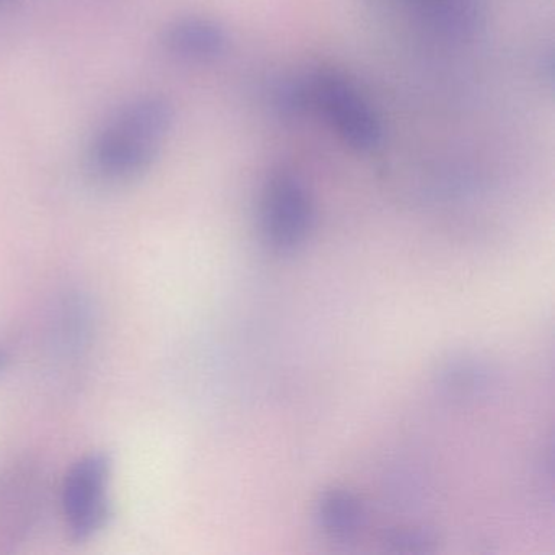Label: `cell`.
I'll list each match as a JSON object with an SVG mask.
<instances>
[{
	"mask_svg": "<svg viewBox=\"0 0 555 555\" xmlns=\"http://www.w3.org/2000/svg\"><path fill=\"white\" fill-rule=\"evenodd\" d=\"M175 112L164 96H139L103 122L86 151L87 173L105 186L141 180L157 162L173 128Z\"/></svg>",
	"mask_w": 555,
	"mask_h": 555,
	"instance_id": "obj_1",
	"label": "cell"
},
{
	"mask_svg": "<svg viewBox=\"0 0 555 555\" xmlns=\"http://www.w3.org/2000/svg\"><path fill=\"white\" fill-rule=\"evenodd\" d=\"M313 112L353 151L369 154L383 142V126L375 108L356 83L337 69L318 67L310 70Z\"/></svg>",
	"mask_w": 555,
	"mask_h": 555,
	"instance_id": "obj_2",
	"label": "cell"
},
{
	"mask_svg": "<svg viewBox=\"0 0 555 555\" xmlns=\"http://www.w3.org/2000/svg\"><path fill=\"white\" fill-rule=\"evenodd\" d=\"M259 223L274 251L294 253L305 245L314 223V204L300 175L291 168L272 170L259 201Z\"/></svg>",
	"mask_w": 555,
	"mask_h": 555,
	"instance_id": "obj_3",
	"label": "cell"
},
{
	"mask_svg": "<svg viewBox=\"0 0 555 555\" xmlns=\"http://www.w3.org/2000/svg\"><path fill=\"white\" fill-rule=\"evenodd\" d=\"M109 476L112 460L100 451L86 454L67 470L61 502L67 529L76 541H87L108 522Z\"/></svg>",
	"mask_w": 555,
	"mask_h": 555,
	"instance_id": "obj_4",
	"label": "cell"
},
{
	"mask_svg": "<svg viewBox=\"0 0 555 555\" xmlns=\"http://www.w3.org/2000/svg\"><path fill=\"white\" fill-rule=\"evenodd\" d=\"M225 25L203 15L177 18L165 28L162 44L175 60L207 64L222 60L230 48Z\"/></svg>",
	"mask_w": 555,
	"mask_h": 555,
	"instance_id": "obj_5",
	"label": "cell"
},
{
	"mask_svg": "<svg viewBox=\"0 0 555 555\" xmlns=\"http://www.w3.org/2000/svg\"><path fill=\"white\" fill-rule=\"evenodd\" d=\"M441 38L473 40L487 21V0H402Z\"/></svg>",
	"mask_w": 555,
	"mask_h": 555,
	"instance_id": "obj_6",
	"label": "cell"
},
{
	"mask_svg": "<svg viewBox=\"0 0 555 555\" xmlns=\"http://www.w3.org/2000/svg\"><path fill=\"white\" fill-rule=\"evenodd\" d=\"M314 516L327 535L343 541L353 538L363 528L366 518L365 508L359 496L339 487L321 493Z\"/></svg>",
	"mask_w": 555,
	"mask_h": 555,
	"instance_id": "obj_7",
	"label": "cell"
},
{
	"mask_svg": "<svg viewBox=\"0 0 555 555\" xmlns=\"http://www.w3.org/2000/svg\"><path fill=\"white\" fill-rule=\"evenodd\" d=\"M272 108L285 119L301 118L313 112L310 74L282 79L272 90Z\"/></svg>",
	"mask_w": 555,
	"mask_h": 555,
	"instance_id": "obj_8",
	"label": "cell"
},
{
	"mask_svg": "<svg viewBox=\"0 0 555 555\" xmlns=\"http://www.w3.org/2000/svg\"><path fill=\"white\" fill-rule=\"evenodd\" d=\"M385 541L401 552H427L430 551L428 545L434 544V538L428 532L414 528L392 529L386 534Z\"/></svg>",
	"mask_w": 555,
	"mask_h": 555,
	"instance_id": "obj_9",
	"label": "cell"
},
{
	"mask_svg": "<svg viewBox=\"0 0 555 555\" xmlns=\"http://www.w3.org/2000/svg\"><path fill=\"white\" fill-rule=\"evenodd\" d=\"M9 362H11V353L5 347H0V372H4Z\"/></svg>",
	"mask_w": 555,
	"mask_h": 555,
	"instance_id": "obj_10",
	"label": "cell"
},
{
	"mask_svg": "<svg viewBox=\"0 0 555 555\" xmlns=\"http://www.w3.org/2000/svg\"><path fill=\"white\" fill-rule=\"evenodd\" d=\"M5 2H9V0H0V5L5 4Z\"/></svg>",
	"mask_w": 555,
	"mask_h": 555,
	"instance_id": "obj_11",
	"label": "cell"
}]
</instances>
